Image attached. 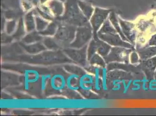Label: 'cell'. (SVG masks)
<instances>
[{"label":"cell","mask_w":156,"mask_h":116,"mask_svg":"<svg viewBox=\"0 0 156 116\" xmlns=\"http://www.w3.org/2000/svg\"><path fill=\"white\" fill-rule=\"evenodd\" d=\"M64 19L68 24L73 26H84L88 19L82 12L76 0H66L65 2Z\"/></svg>","instance_id":"obj_1"},{"label":"cell","mask_w":156,"mask_h":116,"mask_svg":"<svg viewBox=\"0 0 156 116\" xmlns=\"http://www.w3.org/2000/svg\"><path fill=\"white\" fill-rule=\"evenodd\" d=\"M132 49L121 46H114L110 53L105 57L106 62H117L128 64L129 63V55Z\"/></svg>","instance_id":"obj_2"},{"label":"cell","mask_w":156,"mask_h":116,"mask_svg":"<svg viewBox=\"0 0 156 116\" xmlns=\"http://www.w3.org/2000/svg\"><path fill=\"white\" fill-rule=\"evenodd\" d=\"M76 32V30L74 26L68 24L58 27L54 38L61 46L70 44L75 38Z\"/></svg>","instance_id":"obj_3"},{"label":"cell","mask_w":156,"mask_h":116,"mask_svg":"<svg viewBox=\"0 0 156 116\" xmlns=\"http://www.w3.org/2000/svg\"><path fill=\"white\" fill-rule=\"evenodd\" d=\"M92 37L91 29L87 25L81 26L76 32L74 40L71 43L70 46L73 48L79 49L83 47L91 39Z\"/></svg>","instance_id":"obj_4"},{"label":"cell","mask_w":156,"mask_h":116,"mask_svg":"<svg viewBox=\"0 0 156 116\" xmlns=\"http://www.w3.org/2000/svg\"><path fill=\"white\" fill-rule=\"evenodd\" d=\"M98 36L104 42L114 46H121L126 48L135 49V46L129 42L124 41L118 33L103 34L98 33Z\"/></svg>","instance_id":"obj_5"},{"label":"cell","mask_w":156,"mask_h":116,"mask_svg":"<svg viewBox=\"0 0 156 116\" xmlns=\"http://www.w3.org/2000/svg\"><path fill=\"white\" fill-rule=\"evenodd\" d=\"M118 20L124 36L130 43L135 46L138 36L136 25L129 21L122 19L120 18H118Z\"/></svg>","instance_id":"obj_6"},{"label":"cell","mask_w":156,"mask_h":116,"mask_svg":"<svg viewBox=\"0 0 156 116\" xmlns=\"http://www.w3.org/2000/svg\"><path fill=\"white\" fill-rule=\"evenodd\" d=\"M111 13L110 10L98 8H94V11L90 19L91 27L94 32L98 30L99 28L104 24Z\"/></svg>","instance_id":"obj_7"},{"label":"cell","mask_w":156,"mask_h":116,"mask_svg":"<svg viewBox=\"0 0 156 116\" xmlns=\"http://www.w3.org/2000/svg\"><path fill=\"white\" fill-rule=\"evenodd\" d=\"M139 66L147 80L151 81L154 79V75L156 69V56L146 60H141Z\"/></svg>","instance_id":"obj_8"},{"label":"cell","mask_w":156,"mask_h":116,"mask_svg":"<svg viewBox=\"0 0 156 116\" xmlns=\"http://www.w3.org/2000/svg\"><path fill=\"white\" fill-rule=\"evenodd\" d=\"M86 47L83 46V48H72L65 49L66 54L75 62L82 65H86V58L87 56Z\"/></svg>","instance_id":"obj_9"},{"label":"cell","mask_w":156,"mask_h":116,"mask_svg":"<svg viewBox=\"0 0 156 116\" xmlns=\"http://www.w3.org/2000/svg\"><path fill=\"white\" fill-rule=\"evenodd\" d=\"M47 5L50 8L54 16H61L65 12V5L62 1L59 0H50Z\"/></svg>","instance_id":"obj_10"},{"label":"cell","mask_w":156,"mask_h":116,"mask_svg":"<svg viewBox=\"0 0 156 116\" xmlns=\"http://www.w3.org/2000/svg\"><path fill=\"white\" fill-rule=\"evenodd\" d=\"M137 52L140 60H144L156 56V46H143L135 49Z\"/></svg>","instance_id":"obj_11"},{"label":"cell","mask_w":156,"mask_h":116,"mask_svg":"<svg viewBox=\"0 0 156 116\" xmlns=\"http://www.w3.org/2000/svg\"><path fill=\"white\" fill-rule=\"evenodd\" d=\"M34 12L30 11L26 14L24 19V26L27 32H32L36 28Z\"/></svg>","instance_id":"obj_12"},{"label":"cell","mask_w":156,"mask_h":116,"mask_svg":"<svg viewBox=\"0 0 156 116\" xmlns=\"http://www.w3.org/2000/svg\"><path fill=\"white\" fill-rule=\"evenodd\" d=\"M93 78L88 74H83L79 80V87L83 90H89L93 87Z\"/></svg>","instance_id":"obj_13"},{"label":"cell","mask_w":156,"mask_h":116,"mask_svg":"<svg viewBox=\"0 0 156 116\" xmlns=\"http://www.w3.org/2000/svg\"><path fill=\"white\" fill-rule=\"evenodd\" d=\"M65 85V78L59 75L54 76L50 80V86L55 90H62L64 88Z\"/></svg>","instance_id":"obj_14"},{"label":"cell","mask_w":156,"mask_h":116,"mask_svg":"<svg viewBox=\"0 0 156 116\" xmlns=\"http://www.w3.org/2000/svg\"><path fill=\"white\" fill-rule=\"evenodd\" d=\"M109 16H110L109 17V20H110L111 23L112 24V25L114 27L115 30H117V32L119 34V36L121 37V38L123 40L129 42L128 39L126 38V37L124 36V34H123V32H122V31L121 28V26H120V25H119L118 18L117 17V15H115V13L113 12H111Z\"/></svg>","instance_id":"obj_15"},{"label":"cell","mask_w":156,"mask_h":116,"mask_svg":"<svg viewBox=\"0 0 156 116\" xmlns=\"http://www.w3.org/2000/svg\"><path fill=\"white\" fill-rule=\"evenodd\" d=\"M78 5L85 17L89 20L93 15L94 8L90 4L80 1H78Z\"/></svg>","instance_id":"obj_16"},{"label":"cell","mask_w":156,"mask_h":116,"mask_svg":"<svg viewBox=\"0 0 156 116\" xmlns=\"http://www.w3.org/2000/svg\"><path fill=\"white\" fill-rule=\"evenodd\" d=\"M96 44H97V52L100 55L104 57L107 56L112 48L111 45L104 41L103 42L100 40L96 41Z\"/></svg>","instance_id":"obj_17"},{"label":"cell","mask_w":156,"mask_h":116,"mask_svg":"<svg viewBox=\"0 0 156 116\" xmlns=\"http://www.w3.org/2000/svg\"><path fill=\"white\" fill-rule=\"evenodd\" d=\"M35 20L36 28L39 32L44 31L50 24V21L44 19L40 15H35Z\"/></svg>","instance_id":"obj_18"},{"label":"cell","mask_w":156,"mask_h":116,"mask_svg":"<svg viewBox=\"0 0 156 116\" xmlns=\"http://www.w3.org/2000/svg\"><path fill=\"white\" fill-rule=\"evenodd\" d=\"M24 48L26 51L32 54L46 50V46L41 43H33L28 45H25Z\"/></svg>","instance_id":"obj_19"},{"label":"cell","mask_w":156,"mask_h":116,"mask_svg":"<svg viewBox=\"0 0 156 116\" xmlns=\"http://www.w3.org/2000/svg\"><path fill=\"white\" fill-rule=\"evenodd\" d=\"M40 35L41 34L40 32L38 34L35 32H30L25 37L23 38V41L27 44H31L33 43H35L36 42L39 41L42 39V37Z\"/></svg>","instance_id":"obj_20"},{"label":"cell","mask_w":156,"mask_h":116,"mask_svg":"<svg viewBox=\"0 0 156 116\" xmlns=\"http://www.w3.org/2000/svg\"><path fill=\"white\" fill-rule=\"evenodd\" d=\"M43 44L49 49H57L61 46L55 38L52 39L51 37H47L44 39Z\"/></svg>","instance_id":"obj_21"},{"label":"cell","mask_w":156,"mask_h":116,"mask_svg":"<svg viewBox=\"0 0 156 116\" xmlns=\"http://www.w3.org/2000/svg\"><path fill=\"white\" fill-rule=\"evenodd\" d=\"M57 29H58L57 26L54 23H51L48 25V26H47V27L44 31L40 33L41 34V35H43V36H53L54 34H55V33L57 31Z\"/></svg>","instance_id":"obj_22"},{"label":"cell","mask_w":156,"mask_h":116,"mask_svg":"<svg viewBox=\"0 0 156 116\" xmlns=\"http://www.w3.org/2000/svg\"><path fill=\"white\" fill-rule=\"evenodd\" d=\"M140 58L136 49L132 50L129 55V63L131 65L137 66L140 63Z\"/></svg>","instance_id":"obj_23"},{"label":"cell","mask_w":156,"mask_h":116,"mask_svg":"<svg viewBox=\"0 0 156 116\" xmlns=\"http://www.w3.org/2000/svg\"><path fill=\"white\" fill-rule=\"evenodd\" d=\"M91 65H98L100 66H105V61L100 57L98 53H95L90 59Z\"/></svg>","instance_id":"obj_24"},{"label":"cell","mask_w":156,"mask_h":116,"mask_svg":"<svg viewBox=\"0 0 156 116\" xmlns=\"http://www.w3.org/2000/svg\"><path fill=\"white\" fill-rule=\"evenodd\" d=\"M67 68V70L69 71H70L71 73H73V74H84L85 72L83 71L80 68H79V67H76V66H66Z\"/></svg>","instance_id":"obj_25"},{"label":"cell","mask_w":156,"mask_h":116,"mask_svg":"<svg viewBox=\"0 0 156 116\" xmlns=\"http://www.w3.org/2000/svg\"><path fill=\"white\" fill-rule=\"evenodd\" d=\"M16 27V22L15 21H10L7 24V32L8 34H11L15 30Z\"/></svg>","instance_id":"obj_26"},{"label":"cell","mask_w":156,"mask_h":116,"mask_svg":"<svg viewBox=\"0 0 156 116\" xmlns=\"http://www.w3.org/2000/svg\"><path fill=\"white\" fill-rule=\"evenodd\" d=\"M145 45H146V46H156V32H155L154 34H153L150 37L149 41H147V43Z\"/></svg>","instance_id":"obj_27"},{"label":"cell","mask_w":156,"mask_h":116,"mask_svg":"<svg viewBox=\"0 0 156 116\" xmlns=\"http://www.w3.org/2000/svg\"><path fill=\"white\" fill-rule=\"evenodd\" d=\"M50 0H40V4L41 5H47Z\"/></svg>","instance_id":"obj_28"},{"label":"cell","mask_w":156,"mask_h":116,"mask_svg":"<svg viewBox=\"0 0 156 116\" xmlns=\"http://www.w3.org/2000/svg\"><path fill=\"white\" fill-rule=\"evenodd\" d=\"M154 80H156V70H155V72H154Z\"/></svg>","instance_id":"obj_29"},{"label":"cell","mask_w":156,"mask_h":116,"mask_svg":"<svg viewBox=\"0 0 156 116\" xmlns=\"http://www.w3.org/2000/svg\"><path fill=\"white\" fill-rule=\"evenodd\" d=\"M59 1H62V2H65L66 0H59Z\"/></svg>","instance_id":"obj_30"}]
</instances>
